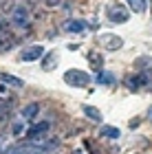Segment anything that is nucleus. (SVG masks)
Listing matches in <instances>:
<instances>
[{"label":"nucleus","instance_id":"nucleus-1","mask_svg":"<svg viewBox=\"0 0 152 154\" xmlns=\"http://www.w3.org/2000/svg\"><path fill=\"white\" fill-rule=\"evenodd\" d=\"M16 44H18V38H16V33H13L11 24L2 22V24H0V53L11 51Z\"/></svg>","mask_w":152,"mask_h":154},{"label":"nucleus","instance_id":"nucleus-2","mask_svg":"<svg viewBox=\"0 0 152 154\" xmlns=\"http://www.w3.org/2000/svg\"><path fill=\"white\" fill-rule=\"evenodd\" d=\"M64 82L68 84V86H75V88H84L91 84V75L79 71V68H71V71L64 73Z\"/></svg>","mask_w":152,"mask_h":154},{"label":"nucleus","instance_id":"nucleus-3","mask_svg":"<svg viewBox=\"0 0 152 154\" xmlns=\"http://www.w3.org/2000/svg\"><path fill=\"white\" fill-rule=\"evenodd\" d=\"M128 9L123 5L119 2H110L106 7V18L110 20V22H115V24H123V22H128Z\"/></svg>","mask_w":152,"mask_h":154},{"label":"nucleus","instance_id":"nucleus-4","mask_svg":"<svg viewBox=\"0 0 152 154\" xmlns=\"http://www.w3.org/2000/svg\"><path fill=\"white\" fill-rule=\"evenodd\" d=\"M123 84H126L128 90H135V93H137V90L146 88L148 84H150V75L148 73H141V71L139 73H130L126 79H123Z\"/></svg>","mask_w":152,"mask_h":154},{"label":"nucleus","instance_id":"nucleus-5","mask_svg":"<svg viewBox=\"0 0 152 154\" xmlns=\"http://www.w3.org/2000/svg\"><path fill=\"white\" fill-rule=\"evenodd\" d=\"M29 11H26V7H16V9L11 11V22L20 26V29H26L29 26Z\"/></svg>","mask_w":152,"mask_h":154},{"label":"nucleus","instance_id":"nucleus-6","mask_svg":"<svg viewBox=\"0 0 152 154\" xmlns=\"http://www.w3.org/2000/svg\"><path fill=\"white\" fill-rule=\"evenodd\" d=\"M46 132H51V121H40V123L31 125V128L26 130V139H29V141H38Z\"/></svg>","mask_w":152,"mask_h":154},{"label":"nucleus","instance_id":"nucleus-7","mask_svg":"<svg viewBox=\"0 0 152 154\" xmlns=\"http://www.w3.org/2000/svg\"><path fill=\"white\" fill-rule=\"evenodd\" d=\"M99 44L104 48H108V51H117V48L123 46V40L119 35H115V33H104V35L99 38Z\"/></svg>","mask_w":152,"mask_h":154},{"label":"nucleus","instance_id":"nucleus-8","mask_svg":"<svg viewBox=\"0 0 152 154\" xmlns=\"http://www.w3.org/2000/svg\"><path fill=\"white\" fill-rule=\"evenodd\" d=\"M44 55V48L40 46V44H36V46H31V48H24L22 51V55H20V60L22 62H36V60H40Z\"/></svg>","mask_w":152,"mask_h":154},{"label":"nucleus","instance_id":"nucleus-9","mask_svg":"<svg viewBox=\"0 0 152 154\" xmlns=\"http://www.w3.org/2000/svg\"><path fill=\"white\" fill-rule=\"evenodd\" d=\"M135 68L141 73H152V57L150 55H141V57L135 60Z\"/></svg>","mask_w":152,"mask_h":154},{"label":"nucleus","instance_id":"nucleus-10","mask_svg":"<svg viewBox=\"0 0 152 154\" xmlns=\"http://www.w3.org/2000/svg\"><path fill=\"white\" fill-rule=\"evenodd\" d=\"M86 26H88V24L84 22V20H71V22L64 24V29H66L68 33H79V31H84Z\"/></svg>","mask_w":152,"mask_h":154},{"label":"nucleus","instance_id":"nucleus-11","mask_svg":"<svg viewBox=\"0 0 152 154\" xmlns=\"http://www.w3.org/2000/svg\"><path fill=\"white\" fill-rule=\"evenodd\" d=\"M99 134L106 137V139H119V128H115V125H101Z\"/></svg>","mask_w":152,"mask_h":154},{"label":"nucleus","instance_id":"nucleus-12","mask_svg":"<svg viewBox=\"0 0 152 154\" xmlns=\"http://www.w3.org/2000/svg\"><path fill=\"white\" fill-rule=\"evenodd\" d=\"M38 112H40V103H26V106L22 108V117H24V119L38 117Z\"/></svg>","mask_w":152,"mask_h":154},{"label":"nucleus","instance_id":"nucleus-13","mask_svg":"<svg viewBox=\"0 0 152 154\" xmlns=\"http://www.w3.org/2000/svg\"><path fill=\"white\" fill-rule=\"evenodd\" d=\"M88 62H91V66L95 68V71H101V66H104V57H101L99 53L91 51V53H88Z\"/></svg>","mask_w":152,"mask_h":154},{"label":"nucleus","instance_id":"nucleus-14","mask_svg":"<svg viewBox=\"0 0 152 154\" xmlns=\"http://www.w3.org/2000/svg\"><path fill=\"white\" fill-rule=\"evenodd\" d=\"M95 79H97V84H104V86H113V84L117 82V79H115V75H110V73H104V71H99Z\"/></svg>","mask_w":152,"mask_h":154},{"label":"nucleus","instance_id":"nucleus-15","mask_svg":"<svg viewBox=\"0 0 152 154\" xmlns=\"http://www.w3.org/2000/svg\"><path fill=\"white\" fill-rule=\"evenodd\" d=\"M0 79L7 82V84H11V86H16V88H22V86H24V82L20 79V77H13V75H9V73H0Z\"/></svg>","mask_w":152,"mask_h":154},{"label":"nucleus","instance_id":"nucleus-16","mask_svg":"<svg viewBox=\"0 0 152 154\" xmlns=\"http://www.w3.org/2000/svg\"><path fill=\"white\" fill-rule=\"evenodd\" d=\"M82 110H84V115H86L88 119H93V121H101V112H99L95 106H84Z\"/></svg>","mask_w":152,"mask_h":154},{"label":"nucleus","instance_id":"nucleus-17","mask_svg":"<svg viewBox=\"0 0 152 154\" xmlns=\"http://www.w3.org/2000/svg\"><path fill=\"white\" fill-rule=\"evenodd\" d=\"M11 106H13V101H9V99H0V121H5V119L9 117Z\"/></svg>","mask_w":152,"mask_h":154},{"label":"nucleus","instance_id":"nucleus-18","mask_svg":"<svg viewBox=\"0 0 152 154\" xmlns=\"http://www.w3.org/2000/svg\"><path fill=\"white\" fill-rule=\"evenodd\" d=\"M126 2H128V7L135 13H143L146 11V0H126Z\"/></svg>","mask_w":152,"mask_h":154},{"label":"nucleus","instance_id":"nucleus-19","mask_svg":"<svg viewBox=\"0 0 152 154\" xmlns=\"http://www.w3.org/2000/svg\"><path fill=\"white\" fill-rule=\"evenodd\" d=\"M0 2H2V5H0V7H2V11H9V13H11L13 9H16V7H11V5H9L11 0H0Z\"/></svg>","mask_w":152,"mask_h":154},{"label":"nucleus","instance_id":"nucleus-20","mask_svg":"<svg viewBox=\"0 0 152 154\" xmlns=\"http://www.w3.org/2000/svg\"><path fill=\"white\" fill-rule=\"evenodd\" d=\"M55 64H57V60H55V57H51V60H44V62H42V66H44V68H53Z\"/></svg>","mask_w":152,"mask_h":154},{"label":"nucleus","instance_id":"nucleus-21","mask_svg":"<svg viewBox=\"0 0 152 154\" xmlns=\"http://www.w3.org/2000/svg\"><path fill=\"white\" fill-rule=\"evenodd\" d=\"M22 130H24V128H22V123H13V128H11V132H13L16 137H18V134H22Z\"/></svg>","mask_w":152,"mask_h":154},{"label":"nucleus","instance_id":"nucleus-22","mask_svg":"<svg viewBox=\"0 0 152 154\" xmlns=\"http://www.w3.org/2000/svg\"><path fill=\"white\" fill-rule=\"evenodd\" d=\"M60 2H62V0H44V5H46V7H57Z\"/></svg>","mask_w":152,"mask_h":154},{"label":"nucleus","instance_id":"nucleus-23","mask_svg":"<svg viewBox=\"0 0 152 154\" xmlns=\"http://www.w3.org/2000/svg\"><path fill=\"white\" fill-rule=\"evenodd\" d=\"M148 75H150V84H148V86H150V88H152V73H148Z\"/></svg>","mask_w":152,"mask_h":154},{"label":"nucleus","instance_id":"nucleus-24","mask_svg":"<svg viewBox=\"0 0 152 154\" xmlns=\"http://www.w3.org/2000/svg\"><path fill=\"white\" fill-rule=\"evenodd\" d=\"M0 137H2V132H0Z\"/></svg>","mask_w":152,"mask_h":154},{"label":"nucleus","instance_id":"nucleus-25","mask_svg":"<svg viewBox=\"0 0 152 154\" xmlns=\"http://www.w3.org/2000/svg\"><path fill=\"white\" fill-rule=\"evenodd\" d=\"M150 119H152V115H150Z\"/></svg>","mask_w":152,"mask_h":154}]
</instances>
